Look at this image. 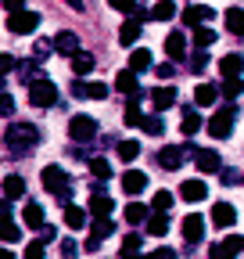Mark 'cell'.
<instances>
[{
  "label": "cell",
  "mask_w": 244,
  "mask_h": 259,
  "mask_svg": "<svg viewBox=\"0 0 244 259\" xmlns=\"http://www.w3.org/2000/svg\"><path fill=\"white\" fill-rule=\"evenodd\" d=\"M36 144H40V130L29 126V122H15L11 130H4V148L11 155H25V151H33Z\"/></svg>",
  "instance_id": "6da1fadb"
},
{
  "label": "cell",
  "mask_w": 244,
  "mask_h": 259,
  "mask_svg": "<svg viewBox=\"0 0 244 259\" xmlns=\"http://www.w3.org/2000/svg\"><path fill=\"white\" fill-rule=\"evenodd\" d=\"M43 187L54 194L57 202H65V205H72V187H69V173L61 169V166H47L43 169Z\"/></svg>",
  "instance_id": "7a4b0ae2"
},
{
  "label": "cell",
  "mask_w": 244,
  "mask_h": 259,
  "mask_svg": "<svg viewBox=\"0 0 244 259\" xmlns=\"http://www.w3.org/2000/svg\"><path fill=\"white\" fill-rule=\"evenodd\" d=\"M233 122H237V105H223L216 115L208 119V134L216 137V141H226L233 134Z\"/></svg>",
  "instance_id": "3957f363"
},
{
  "label": "cell",
  "mask_w": 244,
  "mask_h": 259,
  "mask_svg": "<svg viewBox=\"0 0 244 259\" xmlns=\"http://www.w3.org/2000/svg\"><path fill=\"white\" fill-rule=\"evenodd\" d=\"M29 105L54 108V105H57V83H50V79H33V83H29Z\"/></svg>",
  "instance_id": "277c9868"
},
{
  "label": "cell",
  "mask_w": 244,
  "mask_h": 259,
  "mask_svg": "<svg viewBox=\"0 0 244 259\" xmlns=\"http://www.w3.org/2000/svg\"><path fill=\"white\" fill-rule=\"evenodd\" d=\"M69 137H72L76 144L97 141V119H90V115H72V122H69Z\"/></svg>",
  "instance_id": "5b68a950"
},
{
  "label": "cell",
  "mask_w": 244,
  "mask_h": 259,
  "mask_svg": "<svg viewBox=\"0 0 244 259\" xmlns=\"http://www.w3.org/2000/svg\"><path fill=\"white\" fill-rule=\"evenodd\" d=\"M8 29L15 32V36H29V32H36V29H40V15L25 8V11H18V15L8 18Z\"/></svg>",
  "instance_id": "8992f818"
},
{
  "label": "cell",
  "mask_w": 244,
  "mask_h": 259,
  "mask_svg": "<svg viewBox=\"0 0 244 259\" xmlns=\"http://www.w3.org/2000/svg\"><path fill=\"white\" fill-rule=\"evenodd\" d=\"M115 231V223H111V216H94V227H90V238H86V248L94 252V248H101V241L108 238Z\"/></svg>",
  "instance_id": "52a82bcc"
},
{
  "label": "cell",
  "mask_w": 244,
  "mask_h": 259,
  "mask_svg": "<svg viewBox=\"0 0 244 259\" xmlns=\"http://www.w3.org/2000/svg\"><path fill=\"white\" fill-rule=\"evenodd\" d=\"M240 245L244 238H226V241H216L208 248V259H237L240 255Z\"/></svg>",
  "instance_id": "ba28073f"
},
{
  "label": "cell",
  "mask_w": 244,
  "mask_h": 259,
  "mask_svg": "<svg viewBox=\"0 0 244 259\" xmlns=\"http://www.w3.org/2000/svg\"><path fill=\"white\" fill-rule=\"evenodd\" d=\"M183 238H187L191 245H198V241L205 238V216H198V212H187V216H183Z\"/></svg>",
  "instance_id": "9c48e42d"
},
{
  "label": "cell",
  "mask_w": 244,
  "mask_h": 259,
  "mask_svg": "<svg viewBox=\"0 0 244 259\" xmlns=\"http://www.w3.org/2000/svg\"><path fill=\"white\" fill-rule=\"evenodd\" d=\"M194 162H198V169H201V173H219V169H223V158H219V151H212V148L194 151Z\"/></svg>",
  "instance_id": "30bf717a"
},
{
  "label": "cell",
  "mask_w": 244,
  "mask_h": 259,
  "mask_svg": "<svg viewBox=\"0 0 244 259\" xmlns=\"http://www.w3.org/2000/svg\"><path fill=\"white\" fill-rule=\"evenodd\" d=\"M0 238H4V241H18V238H22L18 223L11 220V209H8V202H0Z\"/></svg>",
  "instance_id": "8fae6325"
},
{
  "label": "cell",
  "mask_w": 244,
  "mask_h": 259,
  "mask_svg": "<svg viewBox=\"0 0 244 259\" xmlns=\"http://www.w3.org/2000/svg\"><path fill=\"white\" fill-rule=\"evenodd\" d=\"M50 44H54L57 54H65V58H76L79 54V36H76V32H57Z\"/></svg>",
  "instance_id": "7c38bea8"
},
{
  "label": "cell",
  "mask_w": 244,
  "mask_h": 259,
  "mask_svg": "<svg viewBox=\"0 0 244 259\" xmlns=\"http://www.w3.org/2000/svg\"><path fill=\"white\" fill-rule=\"evenodd\" d=\"M212 18H216V11H212V8H201V4H191L187 11H183V22H187V25H208Z\"/></svg>",
  "instance_id": "4fadbf2b"
},
{
  "label": "cell",
  "mask_w": 244,
  "mask_h": 259,
  "mask_svg": "<svg viewBox=\"0 0 244 259\" xmlns=\"http://www.w3.org/2000/svg\"><path fill=\"white\" fill-rule=\"evenodd\" d=\"M212 223H216V227H233L237 223V209L230 202H216V205H212Z\"/></svg>",
  "instance_id": "5bb4252c"
},
{
  "label": "cell",
  "mask_w": 244,
  "mask_h": 259,
  "mask_svg": "<svg viewBox=\"0 0 244 259\" xmlns=\"http://www.w3.org/2000/svg\"><path fill=\"white\" fill-rule=\"evenodd\" d=\"M151 105H155V112H165L176 105V87H158V90H151Z\"/></svg>",
  "instance_id": "9a60e30c"
},
{
  "label": "cell",
  "mask_w": 244,
  "mask_h": 259,
  "mask_svg": "<svg viewBox=\"0 0 244 259\" xmlns=\"http://www.w3.org/2000/svg\"><path fill=\"white\" fill-rule=\"evenodd\" d=\"M22 220H25V227H33V231H43V205L40 202H25V209H22Z\"/></svg>",
  "instance_id": "2e32d148"
},
{
  "label": "cell",
  "mask_w": 244,
  "mask_h": 259,
  "mask_svg": "<svg viewBox=\"0 0 244 259\" xmlns=\"http://www.w3.org/2000/svg\"><path fill=\"white\" fill-rule=\"evenodd\" d=\"M165 54H169L172 61H183V58H187V40H183V32H169V36H165Z\"/></svg>",
  "instance_id": "e0dca14e"
},
{
  "label": "cell",
  "mask_w": 244,
  "mask_h": 259,
  "mask_svg": "<svg viewBox=\"0 0 244 259\" xmlns=\"http://www.w3.org/2000/svg\"><path fill=\"white\" fill-rule=\"evenodd\" d=\"M115 90L130 94V97H140V83H137V72H133V69L118 72V76H115Z\"/></svg>",
  "instance_id": "ac0fdd59"
},
{
  "label": "cell",
  "mask_w": 244,
  "mask_h": 259,
  "mask_svg": "<svg viewBox=\"0 0 244 259\" xmlns=\"http://www.w3.org/2000/svg\"><path fill=\"white\" fill-rule=\"evenodd\" d=\"M144 187H147V173H140V169L122 173V191H126V194H140Z\"/></svg>",
  "instance_id": "d6986e66"
},
{
  "label": "cell",
  "mask_w": 244,
  "mask_h": 259,
  "mask_svg": "<svg viewBox=\"0 0 244 259\" xmlns=\"http://www.w3.org/2000/svg\"><path fill=\"white\" fill-rule=\"evenodd\" d=\"M205 194H208L205 180H183V187H179V198H187V202H201Z\"/></svg>",
  "instance_id": "ffe728a7"
},
{
  "label": "cell",
  "mask_w": 244,
  "mask_h": 259,
  "mask_svg": "<svg viewBox=\"0 0 244 259\" xmlns=\"http://www.w3.org/2000/svg\"><path fill=\"white\" fill-rule=\"evenodd\" d=\"M219 69H223V76H226V79L240 76V72H244V54H226V58L219 61Z\"/></svg>",
  "instance_id": "44dd1931"
},
{
  "label": "cell",
  "mask_w": 244,
  "mask_h": 259,
  "mask_svg": "<svg viewBox=\"0 0 244 259\" xmlns=\"http://www.w3.org/2000/svg\"><path fill=\"white\" fill-rule=\"evenodd\" d=\"M158 162H162V169H179L183 166V148H162V155H158Z\"/></svg>",
  "instance_id": "7402d4cb"
},
{
  "label": "cell",
  "mask_w": 244,
  "mask_h": 259,
  "mask_svg": "<svg viewBox=\"0 0 244 259\" xmlns=\"http://www.w3.org/2000/svg\"><path fill=\"white\" fill-rule=\"evenodd\" d=\"M118 40H122V44H137V40H140V18H133V15H130L126 22H122Z\"/></svg>",
  "instance_id": "603a6c76"
},
{
  "label": "cell",
  "mask_w": 244,
  "mask_h": 259,
  "mask_svg": "<svg viewBox=\"0 0 244 259\" xmlns=\"http://www.w3.org/2000/svg\"><path fill=\"white\" fill-rule=\"evenodd\" d=\"M130 69H133V72H147V69H155V58H151V51H144V47H140V51H133V54H130Z\"/></svg>",
  "instance_id": "cb8c5ba5"
},
{
  "label": "cell",
  "mask_w": 244,
  "mask_h": 259,
  "mask_svg": "<svg viewBox=\"0 0 244 259\" xmlns=\"http://www.w3.org/2000/svg\"><path fill=\"white\" fill-rule=\"evenodd\" d=\"M169 231V216L165 212H151V220H147V234L151 238H162Z\"/></svg>",
  "instance_id": "d4e9b609"
},
{
  "label": "cell",
  "mask_w": 244,
  "mask_h": 259,
  "mask_svg": "<svg viewBox=\"0 0 244 259\" xmlns=\"http://www.w3.org/2000/svg\"><path fill=\"white\" fill-rule=\"evenodd\" d=\"M140 245H144L140 234H126L122 238V259H140Z\"/></svg>",
  "instance_id": "484cf974"
},
{
  "label": "cell",
  "mask_w": 244,
  "mask_h": 259,
  "mask_svg": "<svg viewBox=\"0 0 244 259\" xmlns=\"http://www.w3.org/2000/svg\"><path fill=\"white\" fill-rule=\"evenodd\" d=\"M111 209H115V202L108 194H94V198H90V216H108Z\"/></svg>",
  "instance_id": "4316f807"
},
{
  "label": "cell",
  "mask_w": 244,
  "mask_h": 259,
  "mask_svg": "<svg viewBox=\"0 0 244 259\" xmlns=\"http://www.w3.org/2000/svg\"><path fill=\"white\" fill-rule=\"evenodd\" d=\"M151 18H155V22H169V18H176V4H172V0H158V4L151 8Z\"/></svg>",
  "instance_id": "83f0119b"
},
{
  "label": "cell",
  "mask_w": 244,
  "mask_h": 259,
  "mask_svg": "<svg viewBox=\"0 0 244 259\" xmlns=\"http://www.w3.org/2000/svg\"><path fill=\"white\" fill-rule=\"evenodd\" d=\"M0 187H4V198H22V194H25V180L22 177H4Z\"/></svg>",
  "instance_id": "f1b7e54d"
},
{
  "label": "cell",
  "mask_w": 244,
  "mask_h": 259,
  "mask_svg": "<svg viewBox=\"0 0 244 259\" xmlns=\"http://www.w3.org/2000/svg\"><path fill=\"white\" fill-rule=\"evenodd\" d=\"M72 69H76V76H90V72H94V54L79 51V54L72 58Z\"/></svg>",
  "instance_id": "f546056e"
},
{
  "label": "cell",
  "mask_w": 244,
  "mask_h": 259,
  "mask_svg": "<svg viewBox=\"0 0 244 259\" xmlns=\"http://www.w3.org/2000/svg\"><path fill=\"white\" fill-rule=\"evenodd\" d=\"M194 44H198V51H208L212 44H216V29L198 25V29H194Z\"/></svg>",
  "instance_id": "4dcf8cb0"
},
{
  "label": "cell",
  "mask_w": 244,
  "mask_h": 259,
  "mask_svg": "<svg viewBox=\"0 0 244 259\" xmlns=\"http://www.w3.org/2000/svg\"><path fill=\"white\" fill-rule=\"evenodd\" d=\"M216 97H219V90H216V87H212V83H201V87L194 90V101H198L201 108H208L212 101H216Z\"/></svg>",
  "instance_id": "1f68e13d"
},
{
  "label": "cell",
  "mask_w": 244,
  "mask_h": 259,
  "mask_svg": "<svg viewBox=\"0 0 244 259\" xmlns=\"http://www.w3.org/2000/svg\"><path fill=\"white\" fill-rule=\"evenodd\" d=\"M226 29L233 32V36H244V11L240 8H230L226 11Z\"/></svg>",
  "instance_id": "d6a6232c"
},
{
  "label": "cell",
  "mask_w": 244,
  "mask_h": 259,
  "mask_svg": "<svg viewBox=\"0 0 244 259\" xmlns=\"http://www.w3.org/2000/svg\"><path fill=\"white\" fill-rule=\"evenodd\" d=\"M65 223L72 227V231L86 227V209H79V205H65Z\"/></svg>",
  "instance_id": "836d02e7"
},
{
  "label": "cell",
  "mask_w": 244,
  "mask_h": 259,
  "mask_svg": "<svg viewBox=\"0 0 244 259\" xmlns=\"http://www.w3.org/2000/svg\"><path fill=\"white\" fill-rule=\"evenodd\" d=\"M198 130H201V115H198L194 108H187V112H183V134H187V137H194Z\"/></svg>",
  "instance_id": "e575fe53"
},
{
  "label": "cell",
  "mask_w": 244,
  "mask_h": 259,
  "mask_svg": "<svg viewBox=\"0 0 244 259\" xmlns=\"http://www.w3.org/2000/svg\"><path fill=\"white\" fill-rule=\"evenodd\" d=\"M86 162H90V173H94L97 180H108L111 177V162L108 158H86Z\"/></svg>",
  "instance_id": "d590c367"
},
{
  "label": "cell",
  "mask_w": 244,
  "mask_h": 259,
  "mask_svg": "<svg viewBox=\"0 0 244 259\" xmlns=\"http://www.w3.org/2000/svg\"><path fill=\"white\" fill-rule=\"evenodd\" d=\"M122 216H126V223H144L151 212H147V205H140V202H133V205H126V212H122Z\"/></svg>",
  "instance_id": "8d00e7d4"
},
{
  "label": "cell",
  "mask_w": 244,
  "mask_h": 259,
  "mask_svg": "<svg viewBox=\"0 0 244 259\" xmlns=\"http://www.w3.org/2000/svg\"><path fill=\"white\" fill-rule=\"evenodd\" d=\"M140 155V141H118V158L122 162H133Z\"/></svg>",
  "instance_id": "74e56055"
},
{
  "label": "cell",
  "mask_w": 244,
  "mask_h": 259,
  "mask_svg": "<svg viewBox=\"0 0 244 259\" xmlns=\"http://www.w3.org/2000/svg\"><path fill=\"white\" fill-rule=\"evenodd\" d=\"M140 130H147L151 137H162V134H165V122H162V115H147V119L140 122Z\"/></svg>",
  "instance_id": "f35d334b"
},
{
  "label": "cell",
  "mask_w": 244,
  "mask_h": 259,
  "mask_svg": "<svg viewBox=\"0 0 244 259\" xmlns=\"http://www.w3.org/2000/svg\"><path fill=\"white\" fill-rule=\"evenodd\" d=\"M144 115H140V97H133V101L126 105V126H140Z\"/></svg>",
  "instance_id": "ab89813d"
},
{
  "label": "cell",
  "mask_w": 244,
  "mask_h": 259,
  "mask_svg": "<svg viewBox=\"0 0 244 259\" xmlns=\"http://www.w3.org/2000/svg\"><path fill=\"white\" fill-rule=\"evenodd\" d=\"M240 94H244V79H240V76H233V79L223 83V97H230V101H233V97H240Z\"/></svg>",
  "instance_id": "60d3db41"
},
{
  "label": "cell",
  "mask_w": 244,
  "mask_h": 259,
  "mask_svg": "<svg viewBox=\"0 0 244 259\" xmlns=\"http://www.w3.org/2000/svg\"><path fill=\"white\" fill-rule=\"evenodd\" d=\"M76 255H79V241L65 238V241H61V259H76Z\"/></svg>",
  "instance_id": "b9f144b4"
},
{
  "label": "cell",
  "mask_w": 244,
  "mask_h": 259,
  "mask_svg": "<svg viewBox=\"0 0 244 259\" xmlns=\"http://www.w3.org/2000/svg\"><path fill=\"white\" fill-rule=\"evenodd\" d=\"M86 97L101 101V97H108V87H104V83H86Z\"/></svg>",
  "instance_id": "7bdbcfd3"
},
{
  "label": "cell",
  "mask_w": 244,
  "mask_h": 259,
  "mask_svg": "<svg viewBox=\"0 0 244 259\" xmlns=\"http://www.w3.org/2000/svg\"><path fill=\"white\" fill-rule=\"evenodd\" d=\"M169 205H172V194H169V191H158V194H155V212H165Z\"/></svg>",
  "instance_id": "ee69618b"
},
{
  "label": "cell",
  "mask_w": 244,
  "mask_h": 259,
  "mask_svg": "<svg viewBox=\"0 0 244 259\" xmlns=\"http://www.w3.org/2000/svg\"><path fill=\"white\" fill-rule=\"evenodd\" d=\"M205 65H208V51H194V58H191V69H194V72H205Z\"/></svg>",
  "instance_id": "f6af8a7d"
},
{
  "label": "cell",
  "mask_w": 244,
  "mask_h": 259,
  "mask_svg": "<svg viewBox=\"0 0 244 259\" xmlns=\"http://www.w3.org/2000/svg\"><path fill=\"white\" fill-rule=\"evenodd\" d=\"M0 115H15V97L11 94H0Z\"/></svg>",
  "instance_id": "bcb514c9"
},
{
  "label": "cell",
  "mask_w": 244,
  "mask_h": 259,
  "mask_svg": "<svg viewBox=\"0 0 244 259\" xmlns=\"http://www.w3.org/2000/svg\"><path fill=\"white\" fill-rule=\"evenodd\" d=\"M108 4H111L115 11H130V15L137 11V0H108Z\"/></svg>",
  "instance_id": "7dc6e473"
},
{
  "label": "cell",
  "mask_w": 244,
  "mask_h": 259,
  "mask_svg": "<svg viewBox=\"0 0 244 259\" xmlns=\"http://www.w3.org/2000/svg\"><path fill=\"white\" fill-rule=\"evenodd\" d=\"M25 259H43V245H40V241H33V245L25 248Z\"/></svg>",
  "instance_id": "c3c4849f"
},
{
  "label": "cell",
  "mask_w": 244,
  "mask_h": 259,
  "mask_svg": "<svg viewBox=\"0 0 244 259\" xmlns=\"http://www.w3.org/2000/svg\"><path fill=\"white\" fill-rule=\"evenodd\" d=\"M0 8H4V11H11V15L25 11V8H22V0H0Z\"/></svg>",
  "instance_id": "681fc988"
},
{
  "label": "cell",
  "mask_w": 244,
  "mask_h": 259,
  "mask_svg": "<svg viewBox=\"0 0 244 259\" xmlns=\"http://www.w3.org/2000/svg\"><path fill=\"white\" fill-rule=\"evenodd\" d=\"M11 69H15V58L0 51V72H11Z\"/></svg>",
  "instance_id": "f907efd6"
},
{
  "label": "cell",
  "mask_w": 244,
  "mask_h": 259,
  "mask_svg": "<svg viewBox=\"0 0 244 259\" xmlns=\"http://www.w3.org/2000/svg\"><path fill=\"white\" fill-rule=\"evenodd\" d=\"M147 259H176V248H158V252H151Z\"/></svg>",
  "instance_id": "816d5d0a"
},
{
  "label": "cell",
  "mask_w": 244,
  "mask_h": 259,
  "mask_svg": "<svg viewBox=\"0 0 244 259\" xmlns=\"http://www.w3.org/2000/svg\"><path fill=\"white\" fill-rule=\"evenodd\" d=\"M155 72H158L162 79H172V76H176V69H172V65H158V69H155Z\"/></svg>",
  "instance_id": "f5cc1de1"
},
{
  "label": "cell",
  "mask_w": 244,
  "mask_h": 259,
  "mask_svg": "<svg viewBox=\"0 0 244 259\" xmlns=\"http://www.w3.org/2000/svg\"><path fill=\"white\" fill-rule=\"evenodd\" d=\"M219 177H223V184H237V173L233 169H219Z\"/></svg>",
  "instance_id": "db71d44e"
},
{
  "label": "cell",
  "mask_w": 244,
  "mask_h": 259,
  "mask_svg": "<svg viewBox=\"0 0 244 259\" xmlns=\"http://www.w3.org/2000/svg\"><path fill=\"white\" fill-rule=\"evenodd\" d=\"M0 259H15V255H11V248H0Z\"/></svg>",
  "instance_id": "11a10c76"
},
{
  "label": "cell",
  "mask_w": 244,
  "mask_h": 259,
  "mask_svg": "<svg viewBox=\"0 0 244 259\" xmlns=\"http://www.w3.org/2000/svg\"><path fill=\"white\" fill-rule=\"evenodd\" d=\"M4 76H8V72H0V94H4Z\"/></svg>",
  "instance_id": "9f6ffc18"
},
{
  "label": "cell",
  "mask_w": 244,
  "mask_h": 259,
  "mask_svg": "<svg viewBox=\"0 0 244 259\" xmlns=\"http://www.w3.org/2000/svg\"><path fill=\"white\" fill-rule=\"evenodd\" d=\"M69 4H72V8H83V0H69Z\"/></svg>",
  "instance_id": "6f0895ef"
},
{
  "label": "cell",
  "mask_w": 244,
  "mask_h": 259,
  "mask_svg": "<svg viewBox=\"0 0 244 259\" xmlns=\"http://www.w3.org/2000/svg\"><path fill=\"white\" fill-rule=\"evenodd\" d=\"M240 252H244V245H240Z\"/></svg>",
  "instance_id": "680465c9"
}]
</instances>
